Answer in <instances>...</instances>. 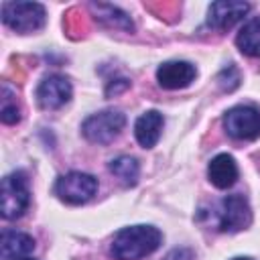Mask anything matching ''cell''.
I'll list each match as a JSON object with an SVG mask.
<instances>
[{
    "label": "cell",
    "instance_id": "cell-5",
    "mask_svg": "<svg viewBox=\"0 0 260 260\" xmlns=\"http://www.w3.org/2000/svg\"><path fill=\"white\" fill-rule=\"evenodd\" d=\"M28 185L24 173L16 171L2 179V217L16 219L28 207Z\"/></svg>",
    "mask_w": 260,
    "mask_h": 260
},
{
    "label": "cell",
    "instance_id": "cell-7",
    "mask_svg": "<svg viewBox=\"0 0 260 260\" xmlns=\"http://www.w3.org/2000/svg\"><path fill=\"white\" fill-rule=\"evenodd\" d=\"M252 221V211L244 195H228L219 201L217 228L221 232H240Z\"/></svg>",
    "mask_w": 260,
    "mask_h": 260
},
{
    "label": "cell",
    "instance_id": "cell-9",
    "mask_svg": "<svg viewBox=\"0 0 260 260\" xmlns=\"http://www.w3.org/2000/svg\"><path fill=\"white\" fill-rule=\"evenodd\" d=\"M248 10H250L248 2H236V0L213 2L207 10V24L217 30H225L234 26L238 20H242L248 14Z\"/></svg>",
    "mask_w": 260,
    "mask_h": 260
},
{
    "label": "cell",
    "instance_id": "cell-6",
    "mask_svg": "<svg viewBox=\"0 0 260 260\" xmlns=\"http://www.w3.org/2000/svg\"><path fill=\"white\" fill-rule=\"evenodd\" d=\"M223 128L236 140H254L260 136V112L250 106H236L225 112Z\"/></svg>",
    "mask_w": 260,
    "mask_h": 260
},
{
    "label": "cell",
    "instance_id": "cell-3",
    "mask_svg": "<svg viewBox=\"0 0 260 260\" xmlns=\"http://www.w3.org/2000/svg\"><path fill=\"white\" fill-rule=\"evenodd\" d=\"M2 20L16 32H32L45 24V8L39 2H4Z\"/></svg>",
    "mask_w": 260,
    "mask_h": 260
},
{
    "label": "cell",
    "instance_id": "cell-10",
    "mask_svg": "<svg viewBox=\"0 0 260 260\" xmlns=\"http://www.w3.org/2000/svg\"><path fill=\"white\" fill-rule=\"evenodd\" d=\"M197 75L195 65L189 61H167L156 69V81L165 89H181L187 87Z\"/></svg>",
    "mask_w": 260,
    "mask_h": 260
},
{
    "label": "cell",
    "instance_id": "cell-2",
    "mask_svg": "<svg viewBox=\"0 0 260 260\" xmlns=\"http://www.w3.org/2000/svg\"><path fill=\"white\" fill-rule=\"evenodd\" d=\"M98 191V179L89 173L71 171L67 175H61L55 183V195L69 203V205H81L89 201Z\"/></svg>",
    "mask_w": 260,
    "mask_h": 260
},
{
    "label": "cell",
    "instance_id": "cell-16",
    "mask_svg": "<svg viewBox=\"0 0 260 260\" xmlns=\"http://www.w3.org/2000/svg\"><path fill=\"white\" fill-rule=\"evenodd\" d=\"M110 171H112L114 177H118L126 187L136 185V181H138V173H140L138 162H136L132 156H126V154H122V156L110 160Z\"/></svg>",
    "mask_w": 260,
    "mask_h": 260
},
{
    "label": "cell",
    "instance_id": "cell-17",
    "mask_svg": "<svg viewBox=\"0 0 260 260\" xmlns=\"http://www.w3.org/2000/svg\"><path fill=\"white\" fill-rule=\"evenodd\" d=\"M0 118L4 124H14L20 120V110L16 106V102H10V95H8V87L4 85V98H2V112H0Z\"/></svg>",
    "mask_w": 260,
    "mask_h": 260
},
{
    "label": "cell",
    "instance_id": "cell-8",
    "mask_svg": "<svg viewBox=\"0 0 260 260\" xmlns=\"http://www.w3.org/2000/svg\"><path fill=\"white\" fill-rule=\"evenodd\" d=\"M71 83L63 75H49L37 87V102L45 110H57L71 100Z\"/></svg>",
    "mask_w": 260,
    "mask_h": 260
},
{
    "label": "cell",
    "instance_id": "cell-12",
    "mask_svg": "<svg viewBox=\"0 0 260 260\" xmlns=\"http://www.w3.org/2000/svg\"><path fill=\"white\" fill-rule=\"evenodd\" d=\"M35 250V240L28 234L16 230H4L0 238V254L4 260H18L26 258Z\"/></svg>",
    "mask_w": 260,
    "mask_h": 260
},
{
    "label": "cell",
    "instance_id": "cell-20",
    "mask_svg": "<svg viewBox=\"0 0 260 260\" xmlns=\"http://www.w3.org/2000/svg\"><path fill=\"white\" fill-rule=\"evenodd\" d=\"M18 260H32V258H18Z\"/></svg>",
    "mask_w": 260,
    "mask_h": 260
},
{
    "label": "cell",
    "instance_id": "cell-18",
    "mask_svg": "<svg viewBox=\"0 0 260 260\" xmlns=\"http://www.w3.org/2000/svg\"><path fill=\"white\" fill-rule=\"evenodd\" d=\"M162 260H193V252L189 248H175Z\"/></svg>",
    "mask_w": 260,
    "mask_h": 260
},
{
    "label": "cell",
    "instance_id": "cell-1",
    "mask_svg": "<svg viewBox=\"0 0 260 260\" xmlns=\"http://www.w3.org/2000/svg\"><path fill=\"white\" fill-rule=\"evenodd\" d=\"M162 234L154 225H130L120 230L110 246L116 260H140L160 246Z\"/></svg>",
    "mask_w": 260,
    "mask_h": 260
},
{
    "label": "cell",
    "instance_id": "cell-11",
    "mask_svg": "<svg viewBox=\"0 0 260 260\" xmlns=\"http://www.w3.org/2000/svg\"><path fill=\"white\" fill-rule=\"evenodd\" d=\"M162 126H165V118L156 110H148L142 116H138V120L134 124V136H136L138 144L144 148H152L160 138Z\"/></svg>",
    "mask_w": 260,
    "mask_h": 260
},
{
    "label": "cell",
    "instance_id": "cell-4",
    "mask_svg": "<svg viewBox=\"0 0 260 260\" xmlns=\"http://www.w3.org/2000/svg\"><path fill=\"white\" fill-rule=\"evenodd\" d=\"M126 118L118 110H104L98 114H91L81 124V132L89 142L95 144H108L112 142L124 128Z\"/></svg>",
    "mask_w": 260,
    "mask_h": 260
},
{
    "label": "cell",
    "instance_id": "cell-14",
    "mask_svg": "<svg viewBox=\"0 0 260 260\" xmlns=\"http://www.w3.org/2000/svg\"><path fill=\"white\" fill-rule=\"evenodd\" d=\"M236 45L244 55L260 57V18H252L240 28Z\"/></svg>",
    "mask_w": 260,
    "mask_h": 260
},
{
    "label": "cell",
    "instance_id": "cell-19",
    "mask_svg": "<svg viewBox=\"0 0 260 260\" xmlns=\"http://www.w3.org/2000/svg\"><path fill=\"white\" fill-rule=\"evenodd\" d=\"M232 260H252V258H246V256H238V258H232Z\"/></svg>",
    "mask_w": 260,
    "mask_h": 260
},
{
    "label": "cell",
    "instance_id": "cell-15",
    "mask_svg": "<svg viewBox=\"0 0 260 260\" xmlns=\"http://www.w3.org/2000/svg\"><path fill=\"white\" fill-rule=\"evenodd\" d=\"M91 10L98 12L95 18H100L102 22L114 26V28H124V30H132L134 24L130 20V16L122 10H118L116 6H110V4H91Z\"/></svg>",
    "mask_w": 260,
    "mask_h": 260
},
{
    "label": "cell",
    "instance_id": "cell-13",
    "mask_svg": "<svg viewBox=\"0 0 260 260\" xmlns=\"http://www.w3.org/2000/svg\"><path fill=\"white\" fill-rule=\"evenodd\" d=\"M207 177L217 189H228L238 179V165L232 154H217L209 160Z\"/></svg>",
    "mask_w": 260,
    "mask_h": 260
}]
</instances>
